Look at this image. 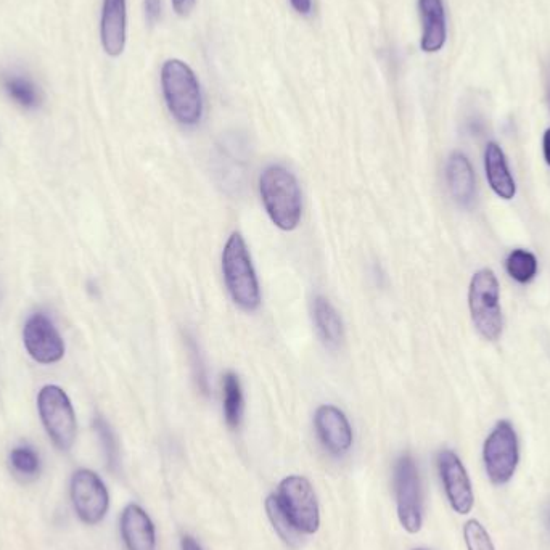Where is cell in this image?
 Instances as JSON below:
<instances>
[{"mask_svg": "<svg viewBox=\"0 0 550 550\" xmlns=\"http://www.w3.org/2000/svg\"><path fill=\"white\" fill-rule=\"evenodd\" d=\"M23 341L29 356L39 364H54L65 354L62 337L44 314H36L26 322Z\"/></svg>", "mask_w": 550, "mask_h": 550, "instance_id": "8fae6325", "label": "cell"}, {"mask_svg": "<svg viewBox=\"0 0 550 550\" xmlns=\"http://www.w3.org/2000/svg\"><path fill=\"white\" fill-rule=\"evenodd\" d=\"M222 274L232 301L243 311H256L261 304V288L250 251L240 232L230 235L222 251Z\"/></svg>", "mask_w": 550, "mask_h": 550, "instance_id": "3957f363", "label": "cell"}, {"mask_svg": "<svg viewBox=\"0 0 550 550\" xmlns=\"http://www.w3.org/2000/svg\"><path fill=\"white\" fill-rule=\"evenodd\" d=\"M37 407L52 443L60 451H70L76 441L78 423L68 395L60 386H44L37 396Z\"/></svg>", "mask_w": 550, "mask_h": 550, "instance_id": "5b68a950", "label": "cell"}, {"mask_svg": "<svg viewBox=\"0 0 550 550\" xmlns=\"http://www.w3.org/2000/svg\"><path fill=\"white\" fill-rule=\"evenodd\" d=\"M542 150H544L546 163L550 166V128L544 132V137H542Z\"/></svg>", "mask_w": 550, "mask_h": 550, "instance_id": "f1b7e54d", "label": "cell"}, {"mask_svg": "<svg viewBox=\"0 0 550 550\" xmlns=\"http://www.w3.org/2000/svg\"><path fill=\"white\" fill-rule=\"evenodd\" d=\"M438 470L452 510L459 515L470 514L475 505L472 481L456 452L449 449L441 451L438 456Z\"/></svg>", "mask_w": 550, "mask_h": 550, "instance_id": "30bf717a", "label": "cell"}, {"mask_svg": "<svg viewBox=\"0 0 550 550\" xmlns=\"http://www.w3.org/2000/svg\"><path fill=\"white\" fill-rule=\"evenodd\" d=\"M505 267L510 277L517 280L518 284H528L538 274V259L530 251L518 248L510 253L505 261Z\"/></svg>", "mask_w": 550, "mask_h": 550, "instance_id": "44dd1931", "label": "cell"}, {"mask_svg": "<svg viewBox=\"0 0 550 550\" xmlns=\"http://www.w3.org/2000/svg\"><path fill=\"white\" fill-rule=\"evenodd\" d=\"M485 169L489 185L497 197H501L502 200H512L517 193V185L507 165V158L496 142H489L486 145Z\"/></svg>", "mask_w": 550, "mask_h": 550, "instance_id": "2e32d148", "label": "cell"}, {"mask_svg": "<svg viewBox=\"0 0 550 550\" xmlns=\"http://www.w3.org/2000/svg\"><path fill=\"white\" fill-rule=\"evenodd\" d=\"M267 515L271 518L272 525L275 531L280 534V538L284 539L290 546H295L296 542L300 541V534L295 530V526L288 520L284 510L280 507L277 496H269L266 501Z\"/></svg>", "mask_w": 550, "mask_h": 550, "instance_id": "7402d4cb", "label": "cell"}, {"mask_svg": "<svg viewBox=\"0 0 550 550\" xmlns=\"http://www.w3.org/2000/svg\"><path fill=\"white\" fill-rule=\"evenodd\" d=\"M419 12L422 20L420 47L427 54H436L443 49L448 37L443 0H419Z\"/></svg>", "mask_w": 550, "mask_h": 550, "instance_id": "9a60e30c", "label": "cell"}, {"mask_svg": "<svg viewBox=\"0 0 550 550\" xmlns=\"http://www.w3.org/2000/svg\"><path fill=\"white\" fill-rule=\"evenodd\" d=\"M448 184L451 195L460 206H470L475 200V173L467 156L452 153L448 161Z\"/></svg>", "mask_w": 550, "mask_h": 550, "instance_id": "e0dca14e", "label": "cell"}, {"mask_svg": "<svg viewBox=\"0 0 550 550\" xmlns=\"http://www.w3.org/2000/svg\"><path fill=\"white\" fill-rule=\"evenodd\" d=\"M290 4H292L293 10L303 15V17L311 15L312 0H290Z\"/></svg>", "mask_w": 550, "mask_h": 550, "instance_id": "83f0119b", "label": "cell"}, {"mask_svg": "<svg viewBox=\"0 0 550 550\" xmlns=\"http://www.w3.org/2000/svg\"><path fill=\"white\" fill-rule=\"evenodd\" d=\"M486 475L496 486L507 485L520 462V446L515 428L509 420L497 422L483 446Z\"/></svg>", "mask_w": 550, "mask_h": 550, "instance_id": "8992f818", "label": "cell"}, {"mask_svg": "<svg viewBox=\"0 0 550 550\" xmlns=\"http://www.w3.org/2000/svg\"><path fill=\"white\" fill-rule=\"evenodd\" d=\"M468 306L472 321L481 337L496 341L502 335L501 290L496 274L491 269H481L473 275L468 290Z\"/></svg>", "mask_w": 550, "mask_h": 550, "instance_id": "277c9868", "label": "cell"}, {"mask_svg": "<svg viewBox=\"0 0 550 550\" xmlns=\"http://www.w3.org/2000/svg\"><path fill=\"white\" fill-rule=\"evenodd\" d=\"M415 550H425V549H415Z\"/></svg>", "mask_w": 550, "mask_h": 550, "instance_id": "4dcf8cb0", "label": "cell"}, {"mask_svg": "<svg viewBox=\"0 0 550 550\" xmlns=\"http://www.w3.org/2000/svg\"><path fill=\"white\" fill-rule=\"evenodd\" d=\"M464 539L467 550H496L493 539L478 520H468L465 523Z\"/></svg>", "mask_w": 550, "mask_h": 550, "instance_id": "d4e9b609", "label": "cell"}, {"mask_svg": "<svg viewBox=\"0 0 550 550\" xmlns=\"http://www.w3.org/2000/svg\"><path fill=\"white\" fill-rule=\"evenodd\" d=\"M71 502L81 522L94 526L103 522L110 509V494L97 473L79 468L71 478Z\"/></svg>", "mask_w": 550, "mask_h": 550, "instance_id": "9c48e42d", "label": "cell"}, {"mask_svg": "<svg viewBox=\"0 0 550 550\" xmlns=\"http://www.w3.org/2000/svg\"><path fill=\"white\" fill-rule=\"evenodd\" d=\"M121 536L128 550H155V526L142 507L129 504L121 515Z\"/></svg>", "mask_w": 550, "mask_h": 550, "instance_id": "5bb4252c", "label": "cell"}, {"mask_svg": "<svg viewBox=\"0 0 550 550\" xmlns=\"http://www.w3.org/2000/svg\"><path fill=\"white\" fill-rule=\"evenodd\" d=\"M10 465H12L13 472L23 478H34L41 470L39 456L28 446L15 448L10 452Z\"/></svg>", "mask_w": 550, "mask_h": 550, "instance_id": "cb8c5ba5", "label": "cell"}, {"mask_svg": "<svg viewBox=\"0 0 550 550\" xmlns=\"http://www.w3.org/2000/svg\"><path fill=\"white\" fill-rule=\"evenodd\" d=\"M222 409L227 425L230 428H239L245 409V399L242 383L234 372H227L222 378Z\"/></svg>", "mask_w": 550, "mask_h": 550, "instance_id": "ffe728a7", "label": "cell"}, {"mask_svg": "<svg viewBox=\"0 0 550 550\" xmlns=\"http://www.w3.org/2000/svg\"><path fill=\"white\" fill-rule=\"evenodd\" d=\"M312 317L325 346L338 348L345 337V329L340 314L333 308L332 303L324 296H316L312 303Z\"/></svg>", "mask_w": 550, "mask_h": 550, "instance_id": "ac0fdd59", "label": "cell"}, {"mask_svg": "<svg viewBox=\"0 0 550 550\" xmlns=\"http://www.w3.org/2000/svg\"><path fill=\"white\" fill-rule=\"evenodd\" d=\"M395 493L399 522L407 533H419L423 525L422 485L411 454H404L396 462Z\"/></svg>", "mask_w": 550, "mask_h": 550, "instance_id": "ba28073f", "label": "cell"}, {"mask_svg": "<svg viewBox=\"0 0 550 550\" xmlns=\"http://www.w3.org/2000/svg\"><path fill=\"white\" fill-rule=\"evenodd\" d=\"M171 2H173L174 12L179 17H189L192 10L195 9V4H197V0H171Z\"/></svg>", "mask_w": 550, "mask_h": 550, "instance_id": "4316f807", "label": "cell"}, {"mask_svg": "<svg viewBox=\"0 0 550 550\" xmlns=\"http://www.w3.org/2000/svg\"><path fill=\"white\" fill-rule=\"evenodd\" d=\"M549 523H550V514H549Z\"/></svg>", "mask_w": 550, "mask_h": 550, "instance_id": "1f68e13d", "label": "cell"}, {"mask_svg": "<svg viewBox=\"0 0 550 550\" xmlns=\"http://www.w3.org/2000/svg\"><path fill=\"white\" fill-rule=\"evenodd\" d=\"M277 499L298 533H317L321 525L319 504H317L316 493L306 478L296 477V475L285 478L280 483Z\"/></svg>", "mask_w": 550, "mask_h": 550, "instance_id": "52a82bcc", "label": "cell"}, {"mask_svg": "<svg viewBox=\"0 0 550 550\" xmlns=\"http://www.w3.org/2000/svg\"><path fill=\"white\" fill-rule=\"evenodd\" d=\"M2 87L9 94L10 99L20 105V107L34 110L41 105V92L39 87L33 83V79L28 78L26 74L17 73V71H7L0 76Z\"/></svg>", "mask_w": 550, "mask_h": 550, "instance_id": "d6986e66", "label": "cell"}, {"mask_svg": "<svg viewBox=\"0 0 550 550\" xmlns=\"http://www.w3.org/2000/svg\"><path fill=\"white\" fill-rule=\"evenodd\" d=\"M145 5V17H147L148 25L153 26L160 21L161 12V0H144Z\"/></svg>", "mask_w": 550, "mask_h": 550, "instance_id": "484cf974", "label": "cell"}, {"mask_svg": "<svg viewBox=\"0 0 550 550\" xmlns=\"http://www.w3.org/2000/svg\"><path fill=\"white\" fill-rule=\"evenodd\" d=\"M317 435L335 456H343L353 446V430L346 415L335 406H321L314 417Z\"/></svg>", "mask_w": 550, "mask_h": 550, "instance_id": "7c38bea8", "label": "cell"}, {"mask_svg": "<svg viewBox=\"0 0 550 550\" xmlns=\"http://www.w3.org/2000/svg\"><path fill=\"white\" fill-rule=\"evenodd\" d=\"M161 89L168 110L182 126H197L203 116L202 87L187 63L169 58L161 66Z\"/></svg>", "mask_w": 550, "mask_h": 550, "instance_id": "6da1fadb", "label": "cell"}, {"mask_svg": "<svg viewBox=\"0 0 550 550\" xmlns=\"http://www.w3.org/2000/svg\"><path fill=\"white\" fill-rule=\"evenodd\" d=\"M259 193L266 213L280 230H295L301 221V189L287 168L272 165L259 177Z\"/></svg>", "mask_w": 550, "mask_h": 550, "instance_id": "7a4b0ae2", "label": "cell"}, {"mask_svg": "<svg viewBox=\"0 0 550 550\" xmlns=\"http://www.w3.org/2000/svg\"><path fill=\"white\" fill-rule=\"evenodd\" d=\"M182 550H203L202 546L198 544L195 539L192 538V536H184L182 538Z\"/></svg>", "mask_w": 550, "mask_h": 550, "instance_id": "f546056e", "label": "cell"}, {"mask_svg": "<svg viewBox=\"0 0 550 550\" xmlns=\"http://www.w3.org/2000/svg\"><path fill=\"white\" fill-rule=\"evenodd\" d=\"M100 39L110 57H120L128 39V5L126 0H103Z\"/></svg>", "mask_w": 550, "mask_h": 550, "instance_id": "4fadbf2b", "label": "cell"}, {"mask_svg": "<svg viewBox=\"0 0 550 550\" xmlns=\"http://www.w3.org/2000/svg\"><path fill=\"white\" fill-rule=\"evenodd\" d=\"M94 428L97 431V435H99L105 457H107L108 468H110L111 472H116L118 465H120V449H118L115 433L111 430L107 420L102 419V417H97L94 420Z\"/></svg>", "mask_w": 550, "mask_h": 550, "instance_id": "603a6c76", "label": "cell"}]
</instances>
